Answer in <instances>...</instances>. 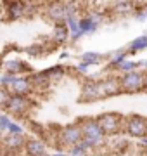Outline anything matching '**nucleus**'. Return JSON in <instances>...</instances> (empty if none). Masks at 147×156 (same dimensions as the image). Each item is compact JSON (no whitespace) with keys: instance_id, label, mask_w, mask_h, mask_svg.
<instances>
[{"instance_id":"nucleus-21","label":"nucleus","mask_w":147,"mask_h":156,"mask_svg":"<svg viewBox=\"0 0 147 156\" xmlns=\"http://www.w3.org/2000/svg\"><path fill=\"white\" fill-rule=\"evenodd\" d=\"M66 73H68V69H66V68H62V66H52V68H49V69H45V75L50 78V82H57V80H61Z\"/></svg>"},{"instance_id":"nucleus-35","label":"nucleus","mask_w":147,"mask_h":156,"mask_svg":"<svg viewBox=\"0 0 147 156\" xmlns=\"http://www.w3.org/2000/svg\"><path fill=\"white\" fill-rule=\"evenodd\" d=\"M142 144H144V146L147 147V137H144V139H142Z\"/></svg>"},{"instance_id":"nucleus-31","label":"nucleus","mask_w":147,"mask_h":156,"mask_svg":"<svg viewBox=\"0 0 147 156\" xmlns=\"http://www.w3.org/2000/svg\"><path fill=\"white\" fill-rule=\"evenodd\" d=\"M137 68H144V69H147V61H145V59L137 61Z\"/></svg>"},{"instance_id":"nucleus-7","label":"nucleus","mask_w":147,"mask_h":156,"mask_svg":"<svg viewBox=\"0 0 147 156\" xmlns=\"http://www.w3.org/2000/svg\"><path fill=\"white\" fill-rule=\"evenodd\" d=\"M45 16H47V19H50V21L56 23V24L66 23V19H68V16H69L66 2H52V4H47L45 5Z\"/></svg>"},{"instance_id":"nucleus-19","label":"nucleus","mask_w":147,"mask_h":156,"mask_svg":"<svg viewBox=\"0 0 147 156\" xmlns=\"http://www.w3.org/2000/svg\"><path fill=\"white\" fill-rule=\"evenodd\" d=\"M31 83L33 87H47V85H50V78L45 75V71H38V73H31Z\"/></svg>"},{"instance_id":"nucleus-10","label":"nucleus","mask_w":147,"mask_h":156,"mask_svg":"<svg viewBox=\"0 0 147 156\" xmlns=\"http://www.w3.org/2000/svg\"><path fill=\"white\" fill-rule=\"evenodd\" d=\"M4 12L9 21H17L21 17L28 16V7H26V2H5Z\"/></svg>"},{"instance_id":"nucleus-38","label":"nucleus","mask_w":147,"mask_h":156,"mask_svg":"<svg viewBox=\"0 0 147 156\" xmlns=\"http://www.w3.org/2000/svg\"><path fill=\"white\" fill-rule=\"evenodd\" d=\"M145 137H147V123H145Z\"/></svg>"},{"instance_id":"nucleus-13","label":"nucleus","mask_w":147,"mask_h":156,"mask_svg":"<svg viewBox=\"0 0 147 156\" xmlns=\"http://www.w3.org/2000/svg\"><path fill=\"white\" fill-rule=\"evenodd\" d=\"M24 153L28 156H43V154H47V144L42 139H38V137L26 139Z\"/></svg>"},{"instance_id":"nucleus-8","label":"nucleus","mask_w":147,"mask_h":156,"mask_svg":"<svg viewBox=\"0 0 147 156\" xmlns=\"http://www.w3.org/2000/svg\"><path fill=\"white\" fill-rule=\"evenodd\" d=\"M102 99V92H101V85L99 80H87L85 83L81 85V92H80V102H94V101Z\"/></svg>"},{"instance_id":"nucleus-39","label":"nucleus","mask_w":147,"mask_h":156,"mask_svg":"<svg viewBox=\"0 0 147 156\" xmlns=\"http://www.w3.org/2000/svg\"><path fill=\"white\" fill-rule=\"evenodd\" d=\"M43 156H50V154H49V153H47V154H43Z\"/></svg>"},{"instance_id":"nucleus-14","label":"nucleus","mask_w":147,"mask_h":156,"mask_svg":"<svg viewBox=\"0 0 147 156\" xmlns=\"http://www.w3.org/2000/svg\"><path fill=\"white\" fill-rule=\"evenodd\" d=\"M4 68H5V73L14 75V76H21V73L29 71L28 64L23 62L21 59H7V61L4 62Z\"/></svg>"},{"instance_id":"nucleus-22","label":"nucleus","mask_w":147,"mask_h":156,"mask_svg":"<svg viewBox=\"0 0 147 156\" xmlns=\"http://www.w3.org/2000/svg\"><path fill=\"white\" fill-rule=\"evenodd\" d=\"M80 59H81V62H85L88 66H94V64H99L102 61V54H99V52H83L80 56Z\"/></svg>"},{"instance_id":"nucleus-37","label":"nucleus","mask_w":147,"mask_h":156,"mask_svg":"<svg viewBox=\"0 0 147 156\" xmlns=\"http://www.w3.org/2000/svg\"><path fill=\"white\" fill-rule=\"evenodd\" d=\"M2 109H4V108H2V104H0V115H2Z\"/></svg>"},{"instance_id":"nucleus-30","label":"nucleus","mask_w":147,"mask_h":156,"mask_svg":"<svg viewBox=\"0 0 147 156\" xmlns=\"http://www.w3.org/2000/svg\"><path fill=\"white\" fill-rule=\"evenodd\" d=\"M26 52H28L29 56H42L43 49H42L40 45H31V47H28V49H26Z\"/></svg>"},{"instance_id":"nucleus-16","label":"nucleus","mask_w":147,"mask_h":156,"mask_svg":"<svg viewBox=\"0 0 147 156\" xmlns=\"http://www.w3.org/2000/svg\"><path fill=\"white\" fill-rule=\"evenodd\" d=\"M113 12L118 14V16L135 14V4H132V2H114L113 4Z\"/></svg>"},{"instance_id":"nucleus-27","label":"nucleus","mask_w":147,"mask_h":156,"mask_svg":"<svg viewBox=\"0 0 147 156\" xmlns=\"http://www.w3.org/2000/svg\"><path fill=\"white\" fill-rule=\"evenodd\" d=\"M11 123H12L11 116H9L7 113H2V115H0V132H7V128H9Z\"/></svg>"},{"instance_id":"nucleus-25","label":"nucleus","mask_w":147,"mask_h":156,"mask_svg":"<svg viewBox=\"0 0 147 156\" xmlns=\"http://www.w3.org/2000/svg\"><path fill=\"white\" fill-rule=\"evenodd\" d=\"M121 75H126V73H133V71H137V61H126L119 66V69H118Z\"/></svg>"},{"instance_id":"nucleus-6","label":"nucleus","mask_w":147,"mask_h":156,"mask_svg":"<svg viewBox=\"0 0 147 156\" xmlns=\"http://www.w3.org/2000/svg\"><path fill=\"white\" fill-rule=\"evenodd\" d=\"M145 123H147V118L140 116V115H128V116H125L123 132L126 135H130V137L142 140L145 137Z\"/></svg>"},{"instance_id":"nucleus-17","label":"nucleus","mask_w":147,"mask_h":156,"mask_svg":"<svg viewBox=\"0 0 147 156\" xmlns=\"http://www.w3.org/2000/svg\"><path fill=\"white\" fill-rule=\"evenodd\" d=\"M78 28H80V31H81L83 35H92V33H95L97 31L99 24H95L88 16H83V17H80L78 19Z\"/></svg>"},{"instance_id":"nucleus-26","label":"nucleus","mask_w":147,"mask_h":156,"mask_svg":"<svg viewBox=\"0 0 147 156\" xmlns=\"http://www.w3.org/2000/svg\"><path fill=\"white\" fill-rule=\"evenodd\" d=\"M5 134H12V135H24V128L19 125V123H14L12 122L11 125H9V128H7Z\"/></svg>"},{"instance_id":"nucleus-24","label":"nucleus","mask_w":147,"mask_h":156,"mask_svg":"<svg viewBox=\"0 0 147 156\" xmlns=\"http://www.w3.org/2000/svg\"><path fill=\"white\" fill-rule=\"evenodd\" d=\"M14 80H16V76H14V75L4 73V75L0 76V89H5V90H9V89L12 87V83H14Z\"/></svg>"},{"instance_id":"nucleus-33","label":"nucleus","mask_w":147,"mask_h":156,"mask_svg":"<svg viewBox=\"0 0 147 156\" xmlns=\"http://www.w3.org/2000/svg\"><path fill=\"white\" fill-rule=\"evenodd\" d=\"M0 156H7V153H5V147L0 144Z\"/></svg>"},{"instance_id":"nucleus-20","label":"nucleus","mask_w":147,"mask_h":156,"mask_svg":"<svg viewBox=\"0 0 147 156\" xmlns=\"http://www.w3.org/2000/svg\"><path fill=\"white\" fill-rule=\"evenodd\" d=\"M147 49V35H140L135 40H132L128 45V52H140Z\"/></svg>"},{"instance_id":"nucleus-32","label":"nucleus","mask_w":147,"mask_h":156,"mask_svg":"<svg viewBox=\"0 0 147 156\" xmlns=\"http://www.w3.org/2000/svg\"><path fill=\"white\" fill-rule=\"evenodd\" d=\"M50 156H68L66 153H62V151H57V153H52Z\"/></svg>"},{"instance_id":"nucleus-34","label":"nucleus","mask_w":147,"mask_h":156,"mask_svg":"<svg viewBox=\"0 0 147 156\" xmlns=\"http://www.w3.org/2000/svg\"><path fill=\"white\" fill-rule=\"evenodd\" d=\"M68 57H69V52H66V50H64V52L61 54V59H68Z\"/></svg>"},{"instance_id":"nucleus-4","label":"nucleus","mask_w":147,"mask_h":156,"mask_svg":"<svg viewBox=\"0 0 147 156\" xmlns=\"http://www.w3.org/2000/svg\"><path fill=\"white\" fill-rule=\"evenodd\" d=\"M33 106V101L26 97V95H9L7 101L2 104V108L7 111V115H12V116H17V118H23L29 113Z\"/></svg>"},{"instance_id":"nucleus-28","label":"nucleus","mask_w":147,"mask_h":156,"mask_svg":"<svg viewBox=\"0 0 147 156\" xmlns=\"http://www.w3.org/2000/svg\"><path fill=\"white\" fill-rule=\"evenodd\" d=\"M87 16L90 17L95 24H101V23L104 21V12H101V11H92V12H88Z\"/></svg>"},{"instance_id":"nucleus-23","label":"nucleus","mask_w":147,"mask_h":156,"mask_svg":"<svg viewBox=\"0 0 147 156\" xmlns=\"http://www.w3.org/2000/svg\"><path fill=\"white\" fill-rule=\"evenodd\" d=\"M88 153L90 151L87 149L83 144H78V146H74V147H69L66 154L68 156H88Z\"/></svg>"},{"instance_id":"nucleus-29","label":"nucleus","mask_w":147,"mask_h":156,"mask_svg":"<svg viewBox=\"0 0 147 156\" xmlns=\"http://www.w3.org/2000/svg\"><path fill=\"white\" fill-rule=\"evenodd\" d=\"M88 64H85V62H81L80 61L78 64H76V66H74V71L78 73V75H88Z\"/></svg>"},{"instance_id":"nucleus-36","label":"nucleus","mask_w":147,"mask_h":156,"mask_svg":"<svg viewBox=\"0 0 147 156\" xmlns=\"http://www.w3.org/2000/svg\"><path fill=\"white\" fill-rule=\"evenodd\" d=\"M144 16H145V19H147V5H145V9H144Z\"/></svg>"},{"instance_id":"nucleus-12","label":"nucleus","mask_w":147,"mask_h":156,"mask_svg":"<svg viewBox=\"0 0 147 156\" xmlns=\"http://www.w3.org/2000/svg\"><path fill=\"white\" fill-rule=\"evenodd\" d=\"M33 83H31V80H29V76H26V75H21V76H16V80H14V83H12V87L9 89V92H11L12 95H26L28 97L31 92H33Z\"/></svg>"},{"instance_id":"nucleus-11","label":"nucleus","mask_w":147,"mask_h":156,"mask_svg":"<svg viewBox=\"0 0 147 156\" xmlns=\"http://www.w3.org/2000/svg\"><path fill=\"white\" fill-rule=\"evenodd\" d=\"M99 85H101V92H102V99L104 97H113V95L121 94V83H119L118 76H106L99 80Z\"/></svg>"},{"instance_id":"nucleus-2","label":"nucleus","mask_w":147,"mask_h":156,"mask_svg":"<svg viewBox=\"0 0 147 156\" xmlns=\"http://www.w3.org/2000/svg\"><path fill=\"white\" fill-rule=\"evenodd\" d=\"M83 140V134H81V127L80 122L69 123L66 127L59 128V134H57V147H74V146L81 144Z\"/></svg>"},{"instance_id":"nucleus-18","label":"nucleus","mask_w":147,"mask_h":156,"mask_svg":"<svg viewBox=\"0 0 147 156\" xmlns=\"http://www.w3.org/2000/svg\"><path fill=\"white\" fill-rule=\"evenodd\" d=\"M126 57H128V50H119V52H114L113 56H111L109 64H108V69H111V71L119 69V66L126 61Z\"/></svg>"},{"instance_id":"nucleus-15","label":"nucleus","mask_w":147,"mask_h":156,"mask_svg":"<svg viewBox=\"0 0 147 156\" xmlns=\"http://www.w3.org/2000/svg\"><path fill=\"white\" fill-rule=\"evenodd\" d=\"M69 40V30L66 26V23H61V24H56L54 30H52V42L57 45L66 44Z\"/></svg>"},{"instance_id":"nucleus-5","label":"nucleus","mask_w":147,"mask_h":156,"mask_svg":"<svg viewBox=\"0 0 147 156\" xmlns=\"http://www.w3.org/2000/svg\"><path fill=\"white\" fill-rule=\"evenodd\" d=\"M119 83H121V90L133 94V92H142L145 90V73L142 71H133L126 73V75H119Z\"/></svg>"},{"instance_id":"nucleus-1","label":"nucleus","mask_w":147,"mask_h":156,"mask_svg":"<svg viewBox=\"0 0 147 156\" xmlns=\"http://www.w3.org/2000/svg\"><path fill=\"white\" fill-rule=\"evenodd\" d=\"M80 127H81V134H83V140L81 144L87 149H97L106 144V134L102 132L101 125L97 123L95 118H81L80 120Z\"/></svg>"},{"instance_id":"nucleus-9","label":"nucleus","mask_w":147,"mask_h":156,"mask_svg":"<svg viewBox=\"0 0 147 156\" xmlns=\"http://www.w3.org/2000/svg\"><path fill=\"white\" fill-rule=\"evenodd\" d=\"M0 144L5 147L7 154H11V153H19L21 149H24L26 137H24V135L5 134V135H0Z\"/></svg>"},{"instance_id":"nucleus-3","label":"nucleus","mask_w":147,"mask_h":156,"mask_svg":"<svg viewBox=\"0 0 147 156\" xmlns=\"http://www.w3.org/2000/svg\"><path fill=\"white\" fill-rule=\"evenodd\" d=\"M95 120L101 125L102 132L106 134V137H113V135H118L119 132H123L125 116L119 115V113H102Z\"/></svg>"}]
</instances>
